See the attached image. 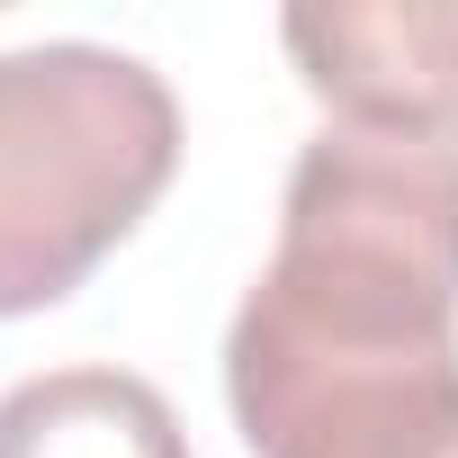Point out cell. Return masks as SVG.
Returning <instances> with one entry per match:
<instances>
[{"label":"cell","instance_id":"cell-1","mask_svg":"<svg viewBox=\"0 0 458 458\" xmlns=\"http://www.w3.org/2000/svg\"><path fill=\"white\" fill-rule=\"evenodd\" d=\"M252 458H458V135L333 117L225 333Z\"/></svg>","mask_w":458,"mask_h":458},{"label":"cell","instance_id":"cell-2","mask_svg":"<svg viewBox=\"0 0 458 458\" xmlns=\"http://www.w3.org/2000/svg\"><path fill=\"white\" fill-rule=\"evenodd\" d=\"M180 171V99L117 46L0 55V324L64 306Z\"/></svg>","mask_w":458,"mask_h":458},{"label":"cell","instance_id":"cell-3","mask_svg":"<svg viewBox=\"0 0 458 458\" xmlns=\"http://www.w3.org/2000/svg\"><path fill=\"white\" fill-rule=\"evenodd\" d=\"M279 46L333 117L458 135V0H333V10H288Z\"/></svg>","mask_w":458,"mask_h":458},{"label":"cell","instance_id":"cell-4","mask_svg":"<svg viewBox=\"0 0 458 458\" xmlns=\"http://www.w3.org/2000/svg\"><path fill=\"white\" fill-rule=\"evenodd\" d=\"M0 458H189V431L135 369H46L0 395Z\"/></svg>","mask_w":458,"mask_h":458}]
</instances>
